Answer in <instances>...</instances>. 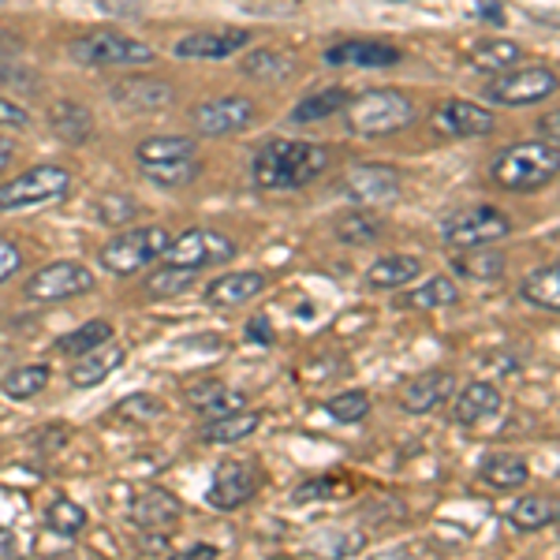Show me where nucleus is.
<instances>
[{
    "label": "nucleus",
    "mask_w": 560,
    "mask_h": 560,
    "mask_svg": "<svg viewBox=\"0 0 560 560\" xmlns=\"http://www.w3.org/2000/svg\"><path fill=\"white\" fill-rule=\"evenodd\" d=\"M478 475L493 486V490H523L530 482V464L516 453H501V456H490Z\"/></svg>",
    "instance_id": "32"
},
{
    "label": "nucleus",
    "mask_w": 560,
    "mask_h": 560,
    "mask_svg": "<svg viewBox=\"0 0 560 560\" xmlns=\"http://www.w3.org/2000/svg\"><path fill=\"white\" fill-rule=\"evenodd\" d=\"M12 546H15L12 530H4V527H0V560H8V557H12Z\"/></svg>",
    "instance_id": "54"
},
{
    "label": "nucleus",
    "mask_w": 560,
    "mask_h": 560,
    "mask_svg": "<svg viewBox=\"0 0 560 560\" xmlns=\"http://www.w3.org/2000/svg\"><path fill=\"white\" fill-rule=\"evenodd\" d=\"M520 57H523L520 45L504 42V38H486L467 52V60H471L475 71H509L520 65Z\"/></svg>",
    "instance_id": "36"
},
{
    "label": "nucleus",
    "mask_w": 560,
    "mask_h": 560,
    "mask_svg": "<svg viewBox=\"0 0 560 560\" xmlns=\"http://www.w3.org/2000/svg\"><path fill=\"white\" fill-rule=\"evenodd\" d=\"M325 411H329L337 422H345V427H351V422H363L370 415V393H363V388L340 393V396H332V400L325 404Z\"/></svg>",
    "instance_id": "43"
},
{
    "label": "nucleus",
    "mask_w": 560,
    "mask_h": 560,
    "mask_svg": "<svg viewBox=\"0 0 560 560\" xmlns=\"http://www.w3.org/2000/svg\"><path fill=\"white\" fill-rule=\"evenodd\" d=\"M94 269L83 266V261H49L38 273L23 284V295L31 303H68L79 300V295L94 292Z\"/></svg>",
    "instance_id": "10"
},
{
    "label": "nucleus",
    "mask_w": 560,
    "mask_h": 560,
    "mask_svg": "<svg viewBox=\"0 0 560 560\" xmlns=\"http://www.w3.org/2000/svg\"><path fill=\"white\" fill-rule=\"evenodd\" d=\"M560 86L557 71L549 65H530L516 71H501L493 83H486V102L504 105V108H523V105H538L546 97H553Z\"/></svg>",
    "instance_id": "9"
},
{
    "label": "nucleus",
    "mask_w": 560,
    "mask_h": 560,
    "mask_svg": "<svg viewBox=\"0 0 560 560\" xmlns=\"http://www.w3.org/2000/svg\"><path fill=\"white\" fill-rule=\"evenodd\" d=\"M49 131L57 135L68 147H83L94 135V116L83 102H71V97H60V102L49 105Z\"/></svg>",
    "instance_id": "23"
},
{
    "label": "nucleus",
    "mask_w": 560,
    "mask_h": 560,
    "mask_svg": "<svg viewBox=\"0 0 560 560\" xmlns=\"http://www.w3.org/2000/svg\"><path fill=\"white\" fill-rule=\"evenodd\" d=\"M453 269L459 277L486 284V280H501L504 277L509 258H504V250H493V247H467V250H459V255H453Z\"/></svg>",
    "instance_id": "29"
},
{
    "label": "nucleus",
    "mask_w": 560,
    "mask_h": 560,
    "mask_svg": "<svg viewBox=\"0 0 560 560\" xmlns=\"http://www.w3.org/2000/svg\"><path fill=\"white\" fill-rule=\"evenodd\" d=\"M45 560H75V557H68V553H60V557H45Z\"/></svg>",
    "instance_id": "56"
},
{
    "label": "nucleus",
    "mask_w": 560,
    "mask_h": 560,
    "mask_svg": "<svg viewBox=\"0 0 560 560\" xmlns=\"http://www.w3.org/2000/svg\"><path fill=\"white\" fill-rule=\"evenodd\" d=\"M45 527L52 530V535L60 538H75L86 530V509L75 501H68V497H60V501H52L49 509H45Z\"/></svg>",
    "instance_id": "40"
},
{
    "label": "nucleus",
    "mask_w": 560,
    "mask_h": 560,
    "mask_svg": "<svg viewBox=\"0 0 560 560\" xmlns=\"http://www.w3.org/2000/svg\"><path fill=\"white\" fill-rule=\"evenodd\" d=\"M501 388L490 385V382H471L456 393V404H453V422L459 427H478V422L493 419L501 411Z\"/></svg>",
    "instance_id": "21"
},
{
    "label": "nucleus",
    "mask_w": 560,
    "mask_h": 560,
    "mask_svg": "<svg viewBox=\"0 0 560 560\" xmlns=\"http://www.w3.org/2000/svg\"><path fill=\"white\" fill-rule=\"evenodd\" d=\"M366 560H415V553H411V546H404V549H382V553H374Z\"/></svg>",
    "instance_id": "52"
},
{
    "label": "nucleus",
    "mask_w": 560,
    "mask_h": 560,
    "mask_svg": "<svg viewBox=\"0 0 560 560\" xmlns=\"http://www.w3.org/2000/svg\"><path fill=\"white\" fill-rule=\"evenodd\" d=\"M557 173H560V150H557V142H546V139L516 142V147L497 153L490 165V179L501 191H512V195L541 191L546 184H553Z\"/></svg>",
    "instance_id": "2"
},
{
    "label": "nucleus",
    "mask_w": 560,
    "mask_h": 560,
    "mask_svg": "<svg viewBox=\"0 0 560 560\" xmlns=\"http://www.w3.org/2000/svg\"><path fill=\"white\" fill-rule=\"evenodd\" d=\"M456 396V374L448 370H422L400 388V408L408 415H430Z\"/></svg>",
    "instance_id": "16"
},
{
    "label": "nucleus",
    "mask_w": 560,
    "mask_h": 560,
    "mask_svg": "<svg viewBox=\"0 0 560 560\" xmlns=\"http://www.w3.org/2000/svg\"><path fill=\"white\" fill-rule=\"evenodd\" d=\"M198 173H202V161H198V158L161 161V165H142V176H147L150 184L165 187V191H179V187L195 184Z\"/></svg>",
    "instance_id": "38"
},
{
    "label": "nucleus",
    "mask_w": 560,
    "mask_h": 560,
    "mask_svg": "<svg viewBox=\"0 0 560 560\" xmlns=\"http://www.w3.org/2000/svg\"><path fill=\"white\" fill-rule=\"evenodd\" d=\"M520 300L538 306V311H549V314L560 311V266L557 261H549V266H541L520 280Z\"/></svg>",
    "instance_id": "28"
},
{
    "label": "nucleus",
    "mask_w": 560,
    "mask_h": 560,
    "mask_svg": "<svg viewBox=\"0 0 560 560\" xmlns=\"http://www.w3.org/2000/svg\"><path fill=\"white\" fill-rule=\"evenodd\" d=\"M12 158H15L12 139H8V135H0V173H4V168L12 165Z\"/></svg>",
    "instance_id": "53"
},
{
    "label": "nucleus",
    "mask_w": 560,
    "mask_h": 560,
    "mask_svg": "<svg viewBox=\"0 0 560 560\" xmlns=\"http://www.w3.org/2000/svg\"><path fill=\"white\" fill-rule=\"evenodd\" d=\"M250 34L240 31V26H224V31H195L184 34L176 42V57L179 60H224L232 52L247 49Z\"/></svg>",
    "instance_id": "17"
},
{
    "label": "nucleus",
    "mask_w": 560,
    "mask_h": 560,
    "mask_svg": "<svg viewBox=\"0 0 560 560\" xmlns=\"http://www.w3.org/2000/svg\"><path fill=\"white\" fill-rule=\"evenodd\" d=\"M168 229L161 224H139V229H124L116 232L113 240L97 250V261L116 277H131V273H142L147 266H153L168 247Z\"/></svg>",
    "instance_id": "5"
},
{
    "label": "nucleus",
    "mask_w": 560,
    "mask_h": 560,
    "mask_svg": "<svg viewBox=\"0 0 560 560\" xmlns=\"http://www.w3.org/2000/svg\"><path fill=\"white\" fill-rule=\"evenodd\" d=\"M195 158V139L191 135H153V139H142L135 147V161L142 165H161V161H184Z\"/></svg>",
    "instance_id": "31"
},
{
    "label": "nucleus",
    "mask_w": 560,
    "mask_h": 560,
    "mask_svg": "<svg viewBox=\"0 0 560 560\" xmlns=\"http://www.w3.org/2000/svg\"><path fill=\"white\" fill-rule=\"evenodd\" d=\"M345 493V482L332 475H322V478H306V482L295 486L292 501L295 504H311V501H337V497Z\"/></svg>",
    "instance_id": "45"
},
{
    "label": "nucleus",
    "mask_w": 560,
    "mask_h": 560,
    "mask_svg": "<svg viewBox=\"0 0 560 560\" xmlns=\"http://www.w3.org/2000/svg\"><path fill=\"white\" fill-rule=\"evenodd\" d=\"M261 419H266L261 411H243V408L232 415H217V419L202 427V441H210V445H240V441H247L261 427Z\"/></svg>",
    "instance_id": "27"
},
{
    "label": "nucleus",
    "mask_w": 560,
    "mask_h": 560,
    "mask_svg": "<svg viewBox=\"0 0 560 560\" xmlns=\"http://www.w3.org/2000/svg\"><path fill=\"white\" fill-rule=\"evenodd\" d=\"M258 108L250 97L229 94V97H210V102L191 108V124L198 135H210V139H221V135H240L255 124Z\"/></svg>",
    "instance_id": "11"
},
{
    "label": "nucleus",
    "mask_w": 560,
    "mask_h": 560,
    "mask_svg": "<svg viewBox=\"0 0 560 560\" xmlns=\"http://www.w3.org/2000/svg\"><path fill=\"white\" fill-rule=\"evenodd\" d=\"M71 60L83 68H139L158 60V49L120 31H90L68 45Z\"/></svg>",
    "instance_id": "4"
},
{
    "label": "nucleus",
    "mask_w": 560,
    "mask_h": 560,
    "mask_svg": "<svg viewBox=\"0 0 560 560\" xmlns=\"http://www.w3.org/2000/svg\"><path fill=\"white\" fill-rule=\"evenodd\" d=\"M311 546H332V549H325L322 557H351L359 546H363V535H318L311 541Z\"/></svg>",
    "instance_id": "46"
},
{
    "label": "nucleus",
    "mask_w": 560,
    "mask_h": 560,
    "mask_svg": "<svg viewBox=\"0 0 560 560\" xmlns=\"http://www.w3.org/2000/svg\"><path fill=\"white\" fill-rule=\"evenodd\" d=\"M108 97L120 108H128V113H158V108L179 102V90L158 75H128L108 86Z\"/></svg>",
    "instance_id": "12"
},
{
    "label": "nucleus",
    "mask_w": 560,
    "mask_h": 560,
    "mask_svg": "<svg viewBox=\"0 0 560 560\" xmlns=\"http://www.w3.org/2000/svg\"><path fill=\"white\" fill-rule=\"evenodd\" d=\"M255 490H258L255 467L243 464V459H224V464L217 467L206 501H210L217 512H236L250 501V497H255Z\"/></svg>",
    "instance_id": "14"
},
{
    "label": "nucleus",
    "mask_w": 560,
    "mask_h": 560,
    "mask_svg": "<svg viewBox=\"0 0 560 560\" xmlns=\"http://www.w3.org/2000/svg\"><path fill=\"white\" fill-rule=\"evenodd\" d=\"M102 12H108V15H120V20H139L142 15V8H147V0H94Z\"/></svg>",
    "instance_id": "49"
},
{
    "label": "nucleus",
    "mask_w": 560,
    "mask_h": 560,
    "mask_svg": "<svg viewBox=\"0 0 560 560\" xmlns=\"http://www.w3.org/2000/svg\"><path fill=\"white\" fill-rule=\"evenodd\" d=\"M165 560H217V546H210V541H198V546L191 549H176L173 557Z\"/></svg>",
    "instance_id": "51"
},
{
    "label": "nucleus",
    "mask_w": 560,
    "mask_h": 560,
    "mask_svg": "<svg viewBox=\"0 0 560 560\" xmlns=\"http://www.w3.org/2000/svg\"><path fill=\"white\" fill-rule=\"evenodd\" d=\"M187 400H191V408L198 415H206V419H217V415H232V411L243 408V393H240V388H229L224 382H217V377H206V382L187 385Z\"/></svg>",
    "instance_id": "24"
},
{
    "label": "nucleus",
    "mask_w": 560,
    "mask_h": 560,
    "mask_svg": "<svg viewBox=\"0 0 560 560\" xmlns=\"http://www.w3.org/2000/svg\"><path fill=\"white\" fill-rule=\"evenodd\" d=\"M348 97H351V94H348L345 86L318 90V94L303 97V102L292 108V120H295V124H314V120H325V116H337V113H345Z\"/></svg>",
    "instance_id": "37"
},
{
    "label": "nucleus",
    "mask_w": 560,
    "mask_h": 560,
    "mask_svg": "<svg viewBox=\"0 0 560 560\" xmlns=\"http://www.w3.org/2000/svg\"><path fill=\"white\" fill-rule=\"evenodd\" d=\"M240 71L247 79H261V83H284L295 71V57H288V52H280V49H250L247 57H243Z\"/></svg>",
    "instance_id": "34"
},
{
    "label": "nucleus",
    "mask_w": 560,
    "mask_h": 560,
    "mask_svg": "<svg viewBox=\"0 0 560 560\" xmlns=\"http://www.w3.org/2000/svg\"><path fill=\"white\" fill-rule=\"evenodd\" d=\"M266 288H269L266 273H224V277L210 280V288H206V303L217 306V311H232V306L258 300Z\"/></svg>",
    "instance_id": "20"
},
{
    "label": "nucleus",
    "mask_w": 560,
    "mask_h": 560,
    "mask_svg": "<svg viewBox=\"0 0 560 560\" xmlns=\"http://www.w3.org/2000/svg\"><path fill=\"white\" fill-rule=\"evenodd\" d=\"M512 217L497 206H467L453 217H445L441 224V240L445 247L453 250H467V247H490L497 240H509L512 236Z\"/></svg>",
    "instance_id": "7"
},
{
    "label": "nucleus",
    "mask_w": 560,
    "mask_h": 560,
    "mask_svg": "<svg viewBox=\"0 0 560 560\" xmlns=\"http://www.w3.org/2000/svg\"><path fill=\"white\" fill-rule=\"evenodd\" d=\"M135 213H139V202L124 191H105L97 198V221L108 229H124L128 221H135Z\"/></svg>",
    "instance_id": "42"
},
{
    "label": "nucleus",
    "mask_w": 560,
    "mask_h": 560,
    "mask_svg": "<svg viewBox=\"0 0 560 560\" xmlns=\"http://www.w3.org/2000/svg\"><path fill=\"white\" fill-rule=\"evenodd\" d=\"M26 124H31V113L20 102L0 97V128H26Z\"/></svg>",
    "instance_id": "50"
},
{
    "label": "nucleus",
    "mask_w": 560,
    "mask_h": 560,
    "mask_svg": "<svg viewBox=\"0 0 560 560\" xmlns=\"http://www.w3.org/2000/svg\"><path fill=\"white\" fill-rule=\"evenodd\" d=\"M108 340H113V322L94 318V322L79 325V329L65 332V337L57 340V351H60V355L79 359V355H90V351H97L102 345H108Z\"/></svg>",
    "instance_id": "35"
},
{
    "label": "nucleus",
    "mask_w": 560,
    "mask_h": 560,
    "mask_svg": "<svg viewBox=\"0 0 560 560\" xmlns=\"http://www.w3.org/2000/svg\"><path fill=\"white\" fill-rule=\"evenodd\" d=\"M243 337H247L250 345H258V348H269V345L277 340V337H273V325H269L266 314H255V318L243 325Z\"/></svg>",
    "instance_id": "48"
},
{
    "label": "nucleus",
    "mask_w": 560,
    "mask_h": 560,
    "mask_svg": "<svg viewBox=\"0 0 560 560\" xmlns=\"http://www.w3.org/2000/svg\"><path fill=\"white\" fill-rule=\"evenodd\" d=\"M345 113H348V128L355 135H363V139H385V135H396L415 124L411 97L400 94V90H388V86L348 97Z\"/></svg>",
    "instance_id": "3"
},
{
    "label": "nucleus",
    "mask_w": 560,
    "mask_h": 560,
    "mask_svg": "<svg viewBox=\"0 0 560 560\" xmlns=\"http://www.w3.org/2000/svg\"><path fill=\"white\" fill-rule=\"evenodd\" d=\"M23 269V250L12 240H0V284L12 280Z\"/></svg>",
    "instance_id": "47"
},
{
    "label": "nucleus",
    "mask_w": 560,
    "mask_h": 560,
    "mask_svg": "<svg viewBox=\"0 0 560 560\" xmlns=\"http://www.w3.org/2000/svg\"><path fill=\"white\" fill-rule=\"evenodd\" d=\"M433 124H438L445 135H456V139H478V135L493 131V113L475 102H464V97H448L433 108Z\"/></svg>",
    "instance_id": "18"
},
{
    "label": "nucleus",
    "mask_w": 560,
    "mask_h": 560,
    "mask_svg": "<svg viewBox=\"0 0 560 560\" xmlns=\"http://www.w3.org/2000/svg\"><path fill=\"white\" fill-rule=\"evenodd\" d=\"M179 516H184L179 497L161 490V486H147V490L135 493L131 504H128V523L139 530H150V535H158V530H173Z\"/></svg>",
    "instance_id": "15"
},
{
    "label": "nucleus",
    "mask_w": 560,
    "mask_h": 560,
    "mask_svg": "<svg viewBox=\"0 0 560 560\" xmlns=\"http://www.w3.org/2000/svg\"><path fill=\"white\" fill-rule=\"evenodd\" d=\"M422 277V261L415 255H385L366 269V284L377 292H396V288L411 284Z\"/></svg>",
    "instance_id": "25"
},
{
    "label": "nucleus",
    "mask_w": 560,
    "mask_h": 560,
    "mask_svg": "<svg viewBox=\"0 0 560 560\" xmlns=\"http://www.w3.org/2000/svg\"><path fill=\"white\" fill-rule=\"evenodd\" d=\"M456 303H459V288L448 277H427L411 292L396 295L400 311H441V306H456Z\"/></svg>",
    "instance_id": "26"
},
{
    "label": "nucleus",
    "mask_w": 560,
    "mask_h": 560,
    "mask_svg": "<svg viewBox=\"0 0 560 560\" xmlns=\"http://www.w3.org/2000/svg\"><path fill=\"white\" fill-rule=\"evenodd\" d=\"M195 284V273L191 269H179V266H158L153 273L147 277V295H153V300H173V295H184L187 288Z\"/></svg>",
    "instance_id": "41"
},
{
    "label": "nucleus",
    "mask_w": 560,
    "mask_h": 560,
    "mask_svg": "<svg viewBox=\"0 0 560 560\" xmlns=\"http://www.w3.org/2000/svg\"><path fill=\"white\" fill-rule=\"evenodd\" d=\"M325 65L332 68H393L400 65V49L377 38H355V42H337L332 49H325Z\"/></svg>",
    "instance_id": "19"
},
{
    "label": "nucleus",
    "mask_w": 560,
    "mask_h": 560,
    "mask_svg": "<svg viewBox=\"0 0 560 560\" xmlns=\"http://www.w3.org/2000/svg\"><path fill=\"white\" fill-rule=\"evenodd\" d=\"M541 131H546V135H549V139H546V142H557V113H549V116H546V120H541Z\"/></svg>",
    "instance_id": "55"
},
{
    "label": "nucleus",
    "mask_w": 560,
    "mask_h": 560,
    "mask_svg": "<svg viewBox=\"0 0 560 560\" xmlns=\"http://www.w3.org/2000/svg\"><path fill=\"white\" fill-rule=\"evenodd\" d=\"M236 255H240L236 240L224 236V232L187 229V232H179L176 240H168V247L161 258H165L168 266H179V269H191V273H198V269L224 266V261H232Z\"/></svg>",
    "instance_id": "8"
},
{
    "label": "nucleus",
    "mask_w": 560,
    "mask_h": 560,
    "mask_svg": "<svg viewBox=\"0 0 560 560\" xmlns=\"http://www.w3.org/2000/svg\"><path fill=\"white\" fill-rule=\"evenodd\" d=\"M340 195H348L359 206H377L400 195V173L388 165H351L340 176Z\"/></svg>",
    "instance_id": "13"
},
{
    "label": "nucleus",
    "mask_w": 560,
    "mask_h": 560,
    "mask_svg": "<svg viewBox=\"0 0 560 560\" xmlns=\"http://www.w3.org/2000/svg\"><path fill=\"white\" fill-rule=\"evenodd\" d=\"M332 165V147L300 139H273L266 142L250 161V179L258 191H300L314 184Z\"/></svg>",
    "instance_id": "1"
},
{
    "label": "nucleus",
    "mask_w": 560,
    "mask_h": 560,
    "mask_svg": "<svg viewBox=\"0 0 560 560\" xmlns=\"http://www.w3.org/2000/svg\"><path fill=\"white\" fill-rule=\"evenodd\" d=\"M116 415H120V419H128V422H153V419H161V415H165V404H161L158 396H150V393H131L128 400L116 404Z\"/></svg>",
    "instance_id": "44"
},
{
    "label": "nucleus",
    "mask_w": 560,
    "mask_h": 560,
    "mask_svg": "<svg viewBox=\"0 0 560 560\" xmlns=\"http://www.w3.org/2000/svg\"><path fill=\"white\" fill-rule=\"evenodd\" d=\"M49 377H52V370L45 363H26V366H15L12 374L0 382V388H4L8 400H34V396L49 385Z\"/></svg>",
    "instance_id": "39"
},
{
    "label": "nucleus",
    "mask_w": 560,
    "mask_h": 560,
    "mask_svg": "<svg viewBox=\"0 0 560 560\" xmlns=\"http://www.w3.org/2000/svg\"><path fill=\"white\" fill-rule=\"evenodd\" d=\"M509 523L516 530H546L557 523V497H546V493H527L512 504L509 512Z\"/></svg>",
    "instance_id": "33"
},
{
    "label": "nucleus",
    "mask_w": 560,
    "mask_h": 560,
    "mask_svg": "<svg viewBox=\"0 0 560 560\" xmlns=\"http://www.w3.org/2000/svg\"><path fill=\"white\" fill-rule=\"evenodd\" d=\"M71 191V173L60 165H34L20 173L8 184H0V210L4 213H23L38 210V206L60 202Z\"/></svg>",
    "instance_id": "6"
},
{
    "label": "nucleus",
    "mask_w": 560,
    "mask_h": 560,
    "mask_svg": "<svg viewBox=\"0 0 560 560\" xmlns=\"http://www.w3.org/2000/svg\"><path fill=\"white\" fill-rule=\"evenodd\" d=\"M332 232H337V240L348 243V247H370V243L382 240L385 224L377 213H370L366 206H359V210L340 213L337 221H332Z\"/></svg>",
    "instance_id": "30"
},
{
    "label": "nucleus",
    "mask_w": 560,
    "mask_h": 560,
    "mask_svg": "<svg viewBox=\"0 0 560 560\" xmlns=\"http://www.w3.org/2000/svg\"><path fill=\"white\" fill-rule=\"evenodd\" d=\"M124 359H128V351L116 345V340H108V345L90 351V355H79V363L68 370V382L75 388H97L113 377V370L124 366Z\"/></svg>",
    "instance_id": "22"
}]
</instances>
